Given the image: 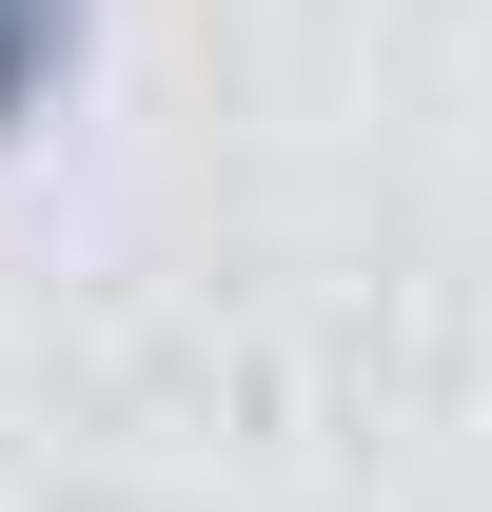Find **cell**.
Instances as JSON below:
<instances>
[{
    "label": "cell",
    "mask_w": 492,
    "mask_h": 512,
    "mask_svg": "<svg viewBox=\"0 0 492 512\" xmlns=\"http://www.w3.org/2000/svg\"><path fill=\"white\" fill-rule=\"evenodd\" d=\"M60 79V0H0V138H20V99Z\"/></svg>",
    "instance_id": "1"
}]
</instances>
